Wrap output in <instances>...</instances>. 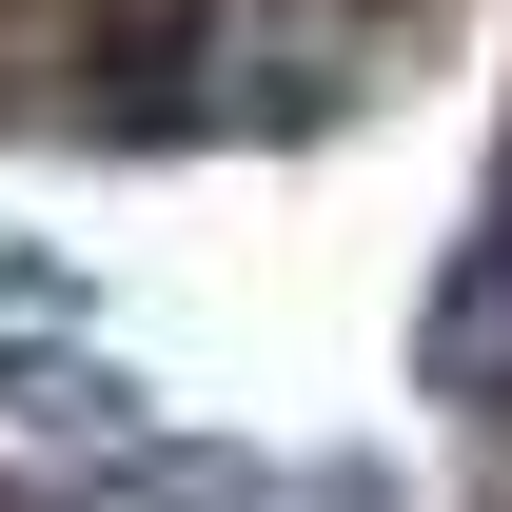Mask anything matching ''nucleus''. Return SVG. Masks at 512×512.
I'll return each mask as SVG.
<instances>
[{
  "mask_svg": "<svg viewBox=\"0 0 512 512\" xmlns=\"http://www.w3.org/2000/svg\"><path fill=\"white\" fill-rule=\"evenodd\" d=\"M473 0H0V138L178 158V138H296L434 60Z\"/></svg>",
  "mask_w": 512,
  "mask_h": 512,
  "instance_id": "obj_1",
  "label": "nucleus"
},
{
  "mask_svg": "<svg viewBox=\"0 0 512 512\" xmlns=\"http://www.w3.org/2000/svg\"><path fill=\"white\" fill-rule=\"evenodd\" d=\"M493 237H512V217H493ZM473 453H493L473 512H512V256H493V335H473Z\"/></svg>",
  "mask_w": 512,
  "mask_h": 512,
  "instance_id": "obj_2",
  "label": "nucleus"
}]
</instances>
